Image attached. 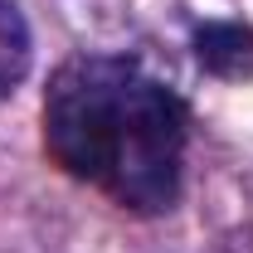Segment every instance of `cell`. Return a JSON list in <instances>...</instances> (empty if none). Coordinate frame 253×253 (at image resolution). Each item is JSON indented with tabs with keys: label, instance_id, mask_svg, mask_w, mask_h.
I'll return each mask as SVG.
<instances>
[{
	"label": "cell",
	"instance_id": "6da1fadb",
	"mask_svg": "<svg viewBox=\"0 0 253 253\" xmlns=\"http://www.w3.org/2000/svg\"><path fill=\"white\" fill-rule=\"evenodd\" d=\"M190 117L185 102L136 59L73 54L44 93V151L63 175L131 214L180 200Z\"/></svg>",
	"mask_w": 253,
	"mask_h": 253
},
{
	"label": "cell",
	"instance_id": "7a4b0ae2",
	"mask_svg": "<svg viewBox=\"0 0 253 253\" xmlns=\"http://www.w3.org/2000/svg\"><path fill=\"white\" fill-rule=\"evenodd\" d=\"M195 59L219 78H249L253 73V30L234 20H210L195 30Z\"/></svg>",
	"mask_w": 253,
	"mask_h": 253
},
{
	"label": "cell",
	"instance_id": "3957f363",
	"mask_svg": "<svg viewBox=\"0 0 253 253\" xmlns=\"http://www.w3.org/2000/svg\"><path fill=\"white\" fill-rule=\"evenodd\" d=\"M34 59V44H30V25L20 15L15 0H0V102L15 97V88L25 83Z\"/></svg>",
	"mask_w": 253,
	"mask_h": 253
}]
</instances>
